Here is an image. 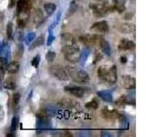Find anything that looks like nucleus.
<instances>
[{
    "mask_svg": "<svg viewBox=\"0 0 146 137\" xmlns=\"http://www.w3.org/2000/svg\"><path fill=\"white\" fill-rule=\"evenodd\" d=\"M65 70L68 73V75H70L71 79L75 82H77V83L86 84L90 81L89 74L85 70H81V68L73 66H67Z\"/></svg>",
    "mask_w": 146,
    "mask_h": 137,
    "instance_id": "nucleus-1",
    "label": "nucleus"
},
{
    "mask_svg": "<svg viewBox=\"0 0 146 137\" xmlns=\"http://www.w3.org/2000/svg\"><path fill=\"white\" fill-rule=\"evenodd\" d=\"M99 78L102 80L110 84H114L117 81V68L113 65L110 68L106 67H100L98 70Z\"/></svg>",
    "mask_w": 146,
    "mask_h": 137,
    "instance_id": "nucleus-2",
    "label": "nucleus"
},
{
    "mask_svg": "<svg viewBox=\"0 0 146 137\" xmlns=\"http://www.w3.org/2000/svg\"><path fill=\"white\" fill-rule=\"evenodd\" d=\"M62 52L68 61L71 63H78L80 61L81 54L77 44L72 46H62Z\"/></svg>",
    "mask_w": 146,
    "mask_h": 137,
    "instance_id": "nucleus-3",
    "label": "nucleus"
},
{
    "mask_svg": "<svg viewBox=\"0 0 146 137\" xmlns=\"http://www.w3.org/2000/svg\"><path fill=\"white\" fill-rule=\"evenodd\" d=\"M49 72L53 77L59 80H68V75L66 71V70L63 67L59 65H53L49 68Z\"/></svg>",
    "mask_w": 146,
    "mask_h": 137,
    "instance_id": "nucleus-4",
    "label": "nucleus"
},
{
    "mask_svg": "<svg viewBox=\"0 0 146 137\" xmlns=\"http://www.w3.org/2000/svg\"><path fill=\"white\" fill-rule=\"evenodd\" d=\"M80 42L87 46V47H93L98 42H100V40L102 39L100 36L96 35V34H86V35H82L80 37Z\"/></svg>",
    "mask_w": 146,
    "mask_h": 137,
    "instance_id": "nucleus-5",
    "label": "nucleus"
},
{
    "mask_svg": "<svg viewBox=\"0 0 146 137\" xmlns=\"http://www.w3.org/2000/svg\"><path fill=\"white\" fill-rule=\"evenodd\" d=\"M90 7L96 17H100L105 16L110 10V7L105 4H94L91 5Z\"/></svg>",
    "mask_w": 146,
    "mask_h": 137,
    "instance_id": "nucleus-6",
    "label": "nucleus"
},
{
    "mask_svg": "<svg viewBox=\"0 0 146 137\" xmlns=\"http://www.w3.org/2000/svg\"><path fill=\"white\" fill-rule=\"evenodd\" d=\"M121 84L126 90H133L136 87V80L131 76L124 75L121 79Z\"/></svg>",
    "mask_w": 146,
    "mask_h": 137,
    "instance_id": "nucleus-7",
    "label": "nucleus"
},
{
    "mask_svg": "<svg viewBox=\"0 0 146 137\" xmlns=\"http://www.w3.org/2000/svg\"><path fill=\"white\" fill-rule=\"evenodd\" d=\"M65 91L70 93L72 96H75L78 98H82L85 94V89L78 86H67L65 87Z\"/></svg>",
    "mask_w": 146,
    "mask_h": 137,
    "instance_id": "nucleus-8",
    "label": "nucleus"
},
{
    "mask_svg": "<svg viewBox=\"0 0 146 137\" xmlns=\"http://www.w3.org/2000/svg\"><path fill=\"white\" fill-rule=\"evenodd\" d=\"M90 29L95 32H99V33H105L109 30V25L107 21L96 22L90 27Z\"/></svg>",
    "mask_w": 146,
    "mask_h": 137,
    "instance_id": "nucleus-9",
    "label": "nucleus"
},
{
    "mask_svg": "<svg viewBox=\"0 0 146 137\" xmlns=\"http://www.w3.org/2000/svg\"><path fill=\"white\" fill-rule=\"evenodd\" d=\"M31 8L30 0H18L17 1V13H27Z\"/></svg>",
    "mask_w": 146,
    "mask_h": 137,
    "instance_id": "nucleus-10",
    "label": "nucleus"
},
{
    "mask_svg": "<svg viewBox=\"0 0 146 137\" xmlns=\"http://www.w3.org/2000/svg\"><path fill=\"white\" fill-rule=\"evenodd\" d=\"M32 19H33L34 24L36 25H41L45 20L44 13L40 8H36L34 10L33 14H32Z\"/></svg>",
    "mask_w": 146,
    "mask_h": 137,
    "instance_id": "nucleus-11",
    "label": "nucleus"
},
{
    "mask_svg": "<svg viewBox=\"0 0 146 137\" xmlns=\"http://www.w3.org/2000/svg\"><path fill=\"white\" fill-rule=\"evenodd\" d=\"M61 39V44L62 46H72L76 45L75 39L73 38V36L68 33H64L60 37Z\"/></svg>",
    "mask_w": 146,
    "mask_h": 137,
    "instance_id": "nucleus-12",
    "label": "nucleus"
},
{
    "mask_svg": "<svg viewBox=\"0 0 146 137\" xmlns=\"http://www.w3.org/2000/svg\"><path fill=\"white\" fill-rule=\"evenodd\" d=\"M102 115L105 119H108V120H110V119H116V118H118L119 114H118V112L116 111V110L105 108V109L102 110Z\"/></svg>",
    "mask_w": 146,
    "mask_h": 137,
    "instance_id": "nucleus-13",
    "label": "nucleus"
},
{
    "mask_svg": "<svg viewBox=\"0 0 146 137\" xmlns=\"http://www.w3.org/2000/svg\"><path fill=\"white\" fill-rule=\"evenodd\" d=\"M134 46H135V44L133 41L123 39L121 40L120 44H119V49L120 50H130V49H133Z\"/></svg>",
    "mask_w": 146,
    "mask_h": 137,
    "instance_id": "nucleus-14",
    "label": "nucleus"
},
{
    "mask_svg": "<svg viewBox=\"0 0 146 137\" xmlns=\"http://www.w3.org/2000/svg\"><path fill=\"white\" fill-rule=\"evenodd\" d=\"M19 68H20V65L17 61H12L9 63L8 65H7V72L11 73V74H15V73H17L19 70Z\"/></svg>",
    "mask_w": 146,
    "mask_h": 137,
    "instance_id": "nucleus-15",
    "label": "nucleus"
},
{
    "mask_svg": "<svg viewBox=\"0 0 146 137\" xmlns=\"http://www.w3.org/2000/svg\"><path fill=\"white\" fill-rule=\"evenodd\" d=\"M59 104L61 105L62 107L64 108H68V109H72V108H75L77 106V102H74V100H72L70 99H64L62 100Z\"/></svg>",
    "mask_w": 146,
    "mask_h": 137,
    "instance_id": "nucleus-16",
    "label": "nucleus"
},
{
    "mask_svg": "<svg viewBox=\"0 0 146 137\" xmlns=\"http://www.w3.org/2000/svg\"><path fill=\"white\" fill-rule=\"evenodd\" d=\"M113 8L116 9L119 13H122L125 10V0H115Z\"/></svg>",
    "mask_w": 146,
    "mask_h": 137,
    "instance_id": "nucleus-17",
    "label": "nucleus"
},
{
    "mask_svg": "<svg viewBox=\"0 0 146 137\" xmlns=\"http://www.w3.org/2000/svg\"><path fill=\"white\" fill-rule=\"evenodd\" d=\"M57 9L56 5L53 4V3H48V4H46L44 6V10L46 11V13L48 14V16L52 15V14L55 12V10Z\"/></svg>",
    "mask_w": 146,
    "mask_h": 137,
    "instance_id": "nucleus-18",
    "label": "nucleus"
},
{
    "mask_svg": "<svg viewBox=\"0 0 146 137\" xmlns=\"http://www.w3.org/2000/svg\"><path fill=\"white\" fill-rule=\"evenodd\" d=\"M100 45L102 47V49L104 53H106L107 55H111V49H110V45L107 41H105L103 39H102L100 40Z\"/></svg>",
    "mask_w": 146,
    "mask_h": 137,
    "instance_id": "nucleus-19",
    "label": "nucleus"
},
{
    "mask_svg": "<svg viewBox=\"0 0 146 137\" xmlns=\"http://www.w3.org/2000/svg\"><path fill=\"white\" fill-rule=\"evenodd\" d=\"M4 87L7 90H13L17 88V83L16 81L12 80V79H7L6 81H5L4 83Z\"/></svg>",
    "mask_w": 146,
    "mask_h": 137,
    "instance_id": "nucleus-20",
    "label": "nucleus"
},
{
    "mask_svg": "<svg viewBox=\"0 0 146 137\" xmlns=\"http://www.w3.org/2000/svg\"><path fill=\"white\" fill-rule=\"evenodd\" d=\"M43 44H44V36H39L38 38H36V39L32 43L29 49L32 50L36 47H40V46H42Z\"/></svg>",
    "mask_w": 146,
    "mask_h": 137,
    "instance_id": "nucleus-21",
    "label": "nucleus"
},
{
    "mask_svg": "<svg viewBox=\"0 0 146 137\" xmlns=\"http://www.w3.org/2000/svg\"><path fill=\"white\" fill-rule=\"evenodd\" d=\"M121 33H125V34H130L133 30V27H132L130 24H122L120 29H119Z\"/></svg>",
    "mask_w": 146,
    "mask_h": 137,
    "instance_id": "nucleus-22",
    "label": "nucleus"
},
{
    "mask_svg": "<svg viewBox=\"0 0 146 137\" xmlns=\"http://www.w3.org/2000/svg\"><path fill=\"white\" fill-rule=\"evenodd\" d=\"M85 107L87 109H90V110H96V109H98V107H99L98 100L97 99H92V100H90V102L86 103Z\"/></svg>",
    "mask_w": 146,
    "mask_h": 137,
    "instance_id": "nucleus-23",
    "label": "nucleus"
},
{
    "mask_svg": "<svg viewBox=\"0 0 146 137\" xmlns=\"http://www.w3.org/2000/svg\"><path fill=\"white\" fill-rule=\"evenodd\" d=\"M13 34H14V29H13V23L9 22L7 26V39H13Z\"/></svg>",
    "mask_w": 146,
    "mask_h": 137,
    "instance_id": "nucleus-24",
    "label": "nucleus"
},
{
    "mask_svg": "<svg viewBox=\"0 0 146 137\" xmlns=\"http://www.w3.org/2000/svg\"><path fill=\"white\" fill-rule=\"evenodd\" d=\"M23 52H24V46L22 44H18L17 47L16 53H15L16 59H20L23 56Z\"/></svg>",
    "mask_w": 146,
    "mask_h": 137,
    "instance_id": "nucleus-25",
    "label": "nucleus"
},
{
    "mask_svg": "<svg viewBox=\"0 0 146 137\" xmlns=\"http://www.w3.org/2000/svg\"><path fill=\"white\" fill-rule=\"evenodd\" d=\"M126 103H127L126 96H121V97L119 98L118 100L116 102V105L119 107H124Z\"/></svg>",
    "mask_w": 146,
    "mask_h": 137,
    "instance_id": "nucleus-26",
    "label": "nucleus"
},
{
    "mask_svg": "<svg viewBox=\"0 0 146 137\" xmlns=\"http://www.w3.org/2000/svg\"><path fill=\"white\" fill-rule=\"evenodd\" d=\"M18 122H19V121H18V118L17 116H14L13 119H12L11 127H10V129H11L12 132H15L17 130V128L18 126Z\"/></svg>",
    "mask_w": 146,
    "mask_h": 137,
    "instance_id": "nucleus-27",
    "label": "nucleus"
},
{
    "mask_svg": "<svg viewBox=\"0 0 146 137\" xmlns=\"http://www.w3.org/2000/svg\"><path fill=\"white\" fill-rule=\"evenodd\" d=\"M19 100H20V94L19 93H15V94H14L13 98H12V105H13V107L17 106V104L19 103Z\"/></svg>",
    "mask_w": 146,
    "mask_h": 137,
    "instance_id": "nucleus-28",
    "label": "nucleus"
},
{
    "mask_svg": "<svg viewBox=\"0 0 146 137\" xmlns=\"http://www.w3.org/2000/svg\"><path fill=\"white\" fill-rule=\"evenodd\" d=\"M55 58H56V53L53 52V51H48L46 55V59L48 61V62H52Z\"/></svg>",
    "mask_w": 146,
    "mask_h": 137,
    "instance_id": "nucleus-29",
    "label": "nucleus"
},
{
    "mask_svg": "<svg viewBox=\"0 0 146 137\" xmlns=\"http://www.w3.org/2000/svg\"><path fill=\"white\" fill-rule=\"evenodd\" d=\"M39 61H40L39 55H36V56L34 57L33 61H32V66L35 67V68H38V64H39Z\"/></svg>",
    "mask_w": 146,
    "mask_h": 137,
    "instance_id": "nucleus-30",
    "label": "nucleus"
},
{
    "mask_svg": "<svg viewBox=\"0 0 146 137\" xmlns=\"http://www.w3.org/2000/svg\"><path fill=\"white\" fill-rule=\"evenodd\" d=\"M102 55H100V52H96V54H95V58H94V61H93V63L94 64H96L98 61H100V59H102Z\"/></svg>",
    "mask_w": 146,
    "mask_h": 137,
    "instance_id": "nucleus-31",
    "label": "nucleus"
},
{
    "mask_svg": "<svg viewBox=\"0 0 146 137\" xmlns=\"http://www.w3.org/2000/svg\"><path fill=\"white\" fill-rule=\"evenodd\" d=\"M17 23L18 27H25V21L23 19H21V18H18Z\"/></svg>",
    "mask_w": 146,
    "mask_h": 137,
    "instance_id": "nucleus-32",
    "label": "nucleus"
},
{
    "mask_svg": "<svg viewBox=\"0 0 146 137\" xmlns=\"http://www.w3.org/2000/svg\"><path fill=\"white\" fill-rule=\"evenodd\" d=\"M16 5V0H9V5H8V7H14Z\"/></svg>",
    "mask_w": 146,
    "mask_h": 137,
    "instance_id": "nucleus-33",
    "label": "nucleus"
},
{
    "mask_svg": "<svg viewBox=\"0 0 146 137\" xmlns=\"http://www.w3.org/2000/svg\"><path fill=\"white\" fill-rule=\"evenodd\" d=\"M53 40H54V37L52 35H49V37H48V45L50 46V44L53 42Z\"/></svg>",
    "mask_w": 146,
    "mask_h": 137,
    "instance_id": "nucleus-34",
    "label": "nucleus"
},
{
    "mask_svg": "<svg viewBox=\"0 0 146 137\" xmlns=\"http://www.w3.org/2000/svg\"><path fill=\"white\" fill-rule=\"evenodd\" d=\"M34 37H35V35H34L33 33H32V34H30V35H29V36H27V42L29 43V41H31L32 39H33V38H34Z\"/></svg>",
    "mask_w": 146,
    "mask_h": 137,
    "instance_id": "nucleus-35",
    "label": "nucleus"
},
{
    "mask_svg": "<svg viewBox=\"0 0 146 137\" xmlns=\"http://www.w3.org/2000/svg\"><path fill=\"white\" fill-rule=\"evenodd\" d=\"M126 62H127V58H126L125 56H121V63L124 64V63H126Z\"/></svg>",
    "mask_w": 146,
    "mask_h": 137,
    "instance_id": "nucleus-36",
    "label": "nucleus"
},
{
    "mask_svg": "<svg viewBox=\"0 0 146 137\" xmlns=\"http://www.w3.org/2000/svg\"><path fill=\"white\" fill-rule=\"evenodd\" d=\"M3 76H4V73H3V70L0 68V80L3 79Z\"/></svg>",
    "mask_w": 146,
    "mask_h": 137,
    "instance_id": "nucleus-37",
    "label": "nucleus"
},
{
    "mask_svg": "<svg viewBox=\"0 0 146 137\" xmlns=\"http://www.w3.org/2000/svg\"><path fill=\"white\" fill-rule=\"evenodd\" d=\"M96 1H102V0H96Z\"/></svg>",
    "mask_w": 146,
    "mask_h": 137,
    "instance_id": "nucleus-38",
    "label": "nucleus"
}]
</instances>
